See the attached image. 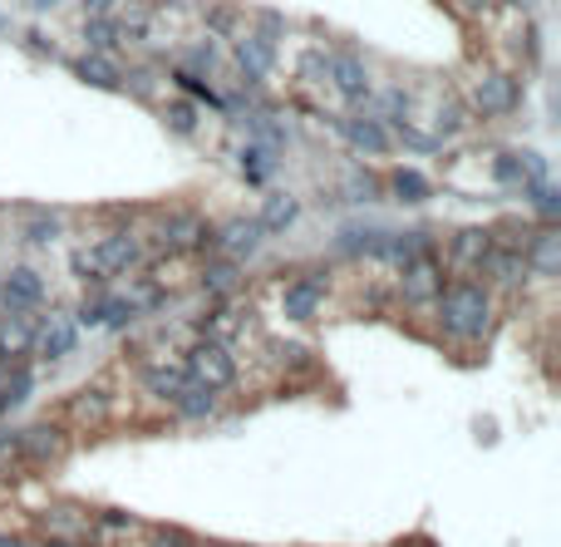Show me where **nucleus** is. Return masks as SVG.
Segmentation results:
<instances>
[{
    "mask_svg": "<svg viewBox=\"0 0 561 547\" xmlns=\"http://www.w3.org/2000/svg\"><path fill=\"white\" fill-rule=\"evenodd\" d=\"M488 321H492V301L478 281H458V287H448V296H443V330H448V336L478 340L482 330H488Z\"/></svg>",
    "mask_w": 561,
    "mask_h": 547,
    "instance_id": "obj_1",
    "label": "nucleus"
},
{
    "mask_svg": "<svg viewBox=\"0 0 561 547\" xmlns=\"http://www.w3.org/2000/svg\"><path fill=\"white\" fill-rule=\"evenodd\" d=\"M187 375L207 389H226L236 380V365H232L222 340H197V346L187 350Z\"/></svg>",
    "mask_w": 561,
    "mask_h": 547,
    "instance_id": "obj_2",
    "label": "nucleus"
},
{
    "mask_svg": "<svg viewBox=\"0 0 561 547\" xmlns=\"http://www.w3.org/2000/svg\"><path fill=\"white\" fill-rule=\"evenodd\" d=\"M522 104V84L512 80V74H482L478 90H472V109L482 114V119H502V114H512Z\"/></svg>",
    "mask_w": 561,
    "mask_h": 547,
    "instance_id": "obj_3",
    "label": "nucleus"
},
{
    "mask_svg": "<svg viewBox=\"0 0 561 547\" xmlns=\"http://www.w3.org/2000/svg\"><path fill=\"white\" fill-rule=\"evenodd\" d=\"M443 291V271L433 257H413L404 261V277H399V296L413 301V306H423V301H433Z\"/></svg>",
    "mask_w": 561,
    "mask_h": 547,
    "instance_id": "obj_4",
    "label": "nucleus"
},
{
    "mask_svg": "<svg viewBox=\"0 0 561 547\" xmlns=\"http://www.w3.org/2000/svg\"><path fill=\"white\" fill-rule=\"evenodd\" d=\"M157 242H163L167 252H197L212 242V232H207V222L197 218V212H173V218L157 228Z\"/></svg>",
    "mask_w": 561,
    "mask_h": 547,
    "instance_id": "obj_5",
    "label": "nucleus"
},
{
    "mask_svg": "<svg viewBox=\"0 0 561 547\" xmlns=\"http://www.w3.org/2000/svg\"><path fill=\"white\" fill-rule=\"evenodd\" d=\"M330 80L350 104H360V109L370 104V74H364L360 55H330Z\"/></svg>",
    "mask_w": 561,
    "mask_h": 547,
    "instance_id": "obj_6",
    "label": "nucleus"
},
{
    "mask_svg": "<svg viewBox=\"0 0 561 547\" xmlns=\"http://www.w3.org/2000/svg\"><path fill=\"white\" fill-rule=\"evenodd\" d=\"M261 237H266V228L256 218H232L222 232H217V252H222V257H232V261L236 257H252Z\"/></svg>",
    "mask_w": 561,
    "mask_h": 547,
    "instance_id": "obj_7",
    "label": "nucleus"
},
{
    "mask_svg": "<svg viewBox=\"0 0 561 547\" xmlns=\"http://www.w3.org/2000/svg\"><path fill=\"white\" fill-rule=\"evenodd\" d=\"M236 65H242V74L252 84H261L276 65V45L261 40V35H242V40H236Z\"/></svg>",
    "mask_w": 561,
    "mask_h": 547,
    "instance_id": "obj_8",
    "label": "nucleus"
},
{
    "mask_svg": "<svg viewBox=\"0 0 561 547\" xmlns=\"http://www.w3.org/2000/svg\"><path fill=\"white\" fill-rule=\"evenodd\" d=\"M335 129L350 139V149H360V153H389V133H384V124L379 119H364V114H354V119H340Z\"/></svg>",
    "mask_w": 561,
    "mask_h": 547,
    "instance_id": "obj_9",
    "label": "nucleus"
},
{
    "mask_svg": "<svg viewBox=\"0 0 561 547\" xmlns=\"http://www.w3.org/2000/svg\"><path fill=\"white\" fill-rule=\"evenodd\" d=\"M0 301H5L10 311H30V306H39V301H45V281H39L30 267H15L5 277V287H0Z\"/></svg>",
    "mask_w": 561,
    "mask_h": 547,
    "instance_id": "obj_10",
    "label": "nucleus"
},
{
    "mask_svg": "<svg viewBox=\"0 0 561 547\" xmlns=\"http://www.w3.org/2000/svg\"><path fill=\"white\" fill-rule=\"evenodd\" d=\"M69 70H74L84 84H94V90H108V94H114V90H124V74H118V65L108 60L104 50H89V55H79V60L69 65Z\"/></svg>",
    "mask_w": 561,
    "mask_h": 547,
    "instance_id": "obj_11",
    "label": "nucleus"
},
{
    "mask_svg": "<svg viewBox=\"0 0 561 547\" xmlns=\"http://www.w3.org/2000/svg\"><path fill=\"white\" fill-rule=\"evenodd\" d=\"M94 257H98V267H104V277H118V271H128V267H138V242L128 237V232H114V237H104L94 247Z\"/></svg>",
    "mask_w": 561,
    "mask_h": 547,
    "instance_id": "obj_12",
    "label": "nucleus"
},
{
    "mask_svg": "<svg viewBox=\"0 0 561 547\" xmlns=\"http://www.w3.org/2000/svg\"><path fill=\"white\" fill-rule=\"evenodd\" d=\"M522 257H527L531 271H541V277H557V271H561V232L547 222V228L531 237V247L522 252Z\"/></svg>",
    "mask_w": 561,
    "mask_h": 547,
    "instance_id": "obj_13",
    "label": "nucleus"
},
{
    "mask_svg": "<svg viewBox=\"0 0 561 547\" xmlns=\"http://www.w3.org/2000/svg\"><path fill=\"white\" fill-rule=\"evenodd\" d=\"M320 301H325V277H305V281H295V287H285L281 306L291 321H311Z\"/></svg>",
    "mask_w": 561,
    "mask_h": 547,
    "instance_id": "obj_14",
    "label": "nucleus"
},
{
    "mask_svg": "<svg viewBox=\"0 0 561 547\" xmlns=\"http://www.w3.org/2000/svg\"><path fill=\"white\" fill-rule=\"evenodd\" d=\"M10 449H25L30 458H55L59 449H65V434L49 424H35V429H20V434H10Z\"/></svg>",
    "mask_w": 561,
    "mask_h": 547,
    "instance_id": "obj_15",
    "label": "nucleus"
},
{
    "mask_svg": "<svg viewBox=\"0 0 561 547\" xmlns=\"http://www.w3.org/2000/svg\"><path fill=\"white\" fill-rule=\"evenodd\" d=\"M482 271H488L492 281H502V287H512V281H522V271H527V257L512 247H488L482 252Z\"/></svg>",
    "mask_w": 561,
    "mask_h": 547,
    "instance_id": "obj_16",
    "label": "nucleus"
},
{
    "mask_svg": "<svg viewBox=\"0 0 561 547\" xmlns=\"http://www.w3.org/2000/svg\"><path fill=\"white\" fill-rule=\"evenodd\" d=\"M187 380H192L187 375V365H148L143 370V389L148 395H157V399H177Z\"/></svg>",
    "mask_w": 561,
    "mask_h": 547,
    "instance_id": "obj_17",
    "label": "nucleus"
},
{
    "mask_svg": "<svg viewBox=\"0 0 561 547\" xmlns=\"http://www.w3.org/2000/svg\"><path fill=\"white\" fill-rule=\"evenodd\" d=\"M295 218H301V202H295L291 193H271L256 222H261L266 232H285V228H295Z\"/></svg>",
    "mask_w": 561,
    "mask_h": 547,
    "instance_id": "obj_18",
    "label": "nucleus"
},
{
    "mask_svg": "<svg viewBox=\"0 0 561 547\" xmlns=\"http://www.w3.org/2000/svg\"><path fill=\"white\" fill-rule=\"evenodd\" d=\"M276 168V149H266V143H246L242 149V178L252 183V188H261L266 178H271Z\"/></svg>",
    "mask_w": 561,
    "mask_h": 547,
    "instance_id": "obj_19",
    "label": "nucleus"
},
{
    "mask_svg": "<svg viewBox=\"0 0 561 547\" xmlns=\"http://www.w3.org/2000/svg\"><path fill=\"white\" fill-rule=\"evenodd\" d=\"M173 405H177V415H187V419H207V415L217 409V389H207V385H197V380H187L183 395H177Z\"/></svg>",
    "mask_w": 561,
    "mask_h": 547,
    "instance_id": "obj_20",
    "label": "nucleus"
},
{
    "mask_svg": "<svg viewBox=\"0 0 561 547\" xmlns=\"http://www.w3.org/2000/svg\"><path fill=\"white\" fill-rule=\"evenodd\" d=\"M492 247V237L482 228H463L458 237H453V247H448V257L458 261V267H472V261H482V252Z\"/></svg>",
    "mask_w": 561,
    "mask_h": 547,
    "instance_id": "obj_21",
    "label": "nucleus"
},
{
    "mask_svg": "<svg viewBox=\"0 0 561 547\" xmlns=\"http://www.w3.org/2000/svg\"><path fill=\"white\" fill-rule=\"evenodd\" d=\"M35 346H39V356H49V360L69 356V350H74V326H69V321H49V326H39Z\"/></svg>",
    "mask_w": 561,
    "mask_h": 547,
    "instance_id": "obj_22",
    "label": "nucleus"
},
{
    "mask_svg": "<svg viewBox=\"0 0 561 547\" xmlns=\"http://www.w3.org/2000/svg\"><path fill=\"white\" fill-rule=\"evenodd\" d=\"M384 247H389V237H384V232H344L340 237V252L344 257H384Z\"/></svg>",
    "mask_w": 561,
    "mask_h": 547,
    "instance_id": "obj_23",
    "label": "nucleus"
},
{
    "mask_svg": "<svg viewBox=\"0 0 561 547\" xmlns=\"http://www.w3.org/2000/svg\"><path fill=\"white\" fill-rule=\"evenodd\" d=\"M84 40L94 45V50H104V55L124 45V40H118V21H114V15H89V21H84Z\"/></svg>",
    "mask_w": 561,
    "mask_h": 547,
    "instance_id": "obj_24",
    "label": "nucleus"
},
{
    "mask_svg": "<svg viewBox=\"0 0 561 547\" xmlns=\"http://www.w3.org/2000/svg\"><path fill=\"white\" fill-rule=\"evenodd\" d=\"M30 385H35V380H30V370H15V365H10V375L0 380V415H10L15 405H25Z\"/></svg>",
    "mask_w": 561,
    "mask_h": 547,
    "instance_id": "obj_25",
    "label": "nucleus"
},
{
    "mask_svg": "<svg viewBox=\"0 0 561 547\" xmlns=\"http://www.w3.org/2000/svg\"><path fill=\"white\" fill-rule=\"evenodd\" d=\"M49 533H69V537H89L94 527H89V513H79V508H49Z\"/></svg>",
    "mask_w": 561,
    "mask_h": 547,
    "instance_id": "obj_26",
    "label": "nucleus"
},
{
    "mask_svg": "<svg viewBox=\"0 0 561 547\" xmlns=\"http://www.w3.org/2000/svg\"><path fill=\"white\" fill-rule=\"evenodd\" d=\"M30 346H35V330H30L25 321H5V326H0V350H5L10 360L25 356Z\"/></svg>",
    "mask_w": 561,
    "mask_h": 547,
    "instance_id": "obj_27",
    "label": "nucleus"
},
{
    "mask_svg": "<svg viewBox=\"0 0 561 547\" xmlns=\"http://www.w3.org/2000/svg\"><path fill=\"white\" fill-rule=\"evenodd\" d=\"M389 188L399 193L404 202H423V198H429V178H423V173H413V168H399V173H394Z\"/></svg>",
    "mask_w": 561,
    "mask_h": 547,
    "instance_id": "obj_28",
    "label": "nucleus"
},
{
    "mask_svg": "<svg viewBox=\"0 0 561 547\" xmlns=\"http://www.w3.org/2000/svg\"><path fill=\"white\" fill-rule=\"evenodd\" d=\"M202 287H207V291H217V296H222V291H232V287H236V261H232V257L212 261V267L202 271Z\"/></svg>",
    "mask_w": 561,
    "mask_h": 547,
    "instance_id": "obj_29",
    "label": "nucleus"
},
{
    "mask_svg": "<svg viewBox=\"0 0 561 547\" xmlns=\"http://www.w3.org/2000/svg\"><path fill=\"white\" fill-rule=\"evenodd\" d=\"M157 301H163V287H153V281H138V287H128L124 306H128V311H133V316H138V311H153Z\"/></svg>",
    "mask_w": 561,
    "mask_h": 547,
    "instance_id": "obj_30",
    "label": "nucleus"
},
{
    "mask_svg": "<svg viewBox=\"0 0 561 547\" xmlns=\"http://www.w3.org/2000/svg\"><path fill=\"white\" fill-rule=\"evenodd\" d=\"M163 119H167V129H173V133H192V129H197V109H192L187 100H173V104H167Z\"/></svg>",
    "mask_w": 561,
    "mask_h": 547,
    "instance_id": "obj_31",
    "label": "nucleus"
},
{
    "mask_svg": "<svg viewBox=\"0 0 561 547\" xmlns=\"http://www.w3.org/2000/svg\"><path fill=\"white\" fill-rule=\"evenodd\" d=\"M177 70H187V74H212V70H217V45H192V50H187V60L177 65Z\"/></svg>",
    "mask_w": 561,
    "mask_h": 547,
    "instance_id": "obj_32",
    "label": "nucleus"
},
{
    "mask_svg": "<svg viewBox=\"0 0 561 547\" xmlns=\"http://www.w3.org/2000/svg\"><path fill=\"white\" fill-rule=\"evenodd\" d=\"M69 271H74L79 281H108V277H104V267H98V257H94V252H74V257H69Z\"/></svg>",
    "mask_w": 561,
    "mask_h": 547,
    "instance_id": "obj_33",
    "label": "nucleus"
},
{
    "mask_svg": "<svg viewBox=\"0 0 561 547\" xmlns=\"http://www.w3.org/2000/svg\"><path fill=\"white\" fill-rule=\"evenodd\" d=\"M374 109H379V114H389L394 124H404V119H409V94L389 90V94H379V100H374Z\"/></svg>",
    "mask_w": 561,
    "mask_h": 547,
    "instance_id": "obj_34",
    "label": "nucleus"
},
{
    "mask_svg": "<svg viewBox=\"0 0 561 547\" xmlns=\"http://www.w3.org/2000/svg\"><path fill=\"white\" fill-rule=\"evenodd\" d=\"M492 178L498 183H522V159L517 153H498V159H492Z\"/></svg>",
    "mask_w": 561,
    "mask_h": 547,
    "instance_id": "obj_35",
    "label": "nucleus"
},
{
    "mask_svg": "<svg viewBox=\"0 0 561 547\" xmlns=\"http://www.w3.org/2000/svg\"><path fill=\"white\" fill-rule=\"evenodd\" d=\"M344 193H350L354 202H370L374 193H379V183H374L370 173H350V178H344Z\"/></svg>",
    "mask_w": 561,
    "mask_h": 547,
    "instance_id": "obj_36",
    "label": "nucleus"
},
{
    "mask_svg": "<svg viewBox=\"0 0 561 547\" xmlns=\"http://www.w3.org/2000/svg\"><path fill=\"white\" fill-rule=\"evenodd\" d=\"M207 25H212L217 35H232L236 31V11L232 5H212V11H207Z\"/></svg>",
    "mask_w": 561,
    "mask_h": 547,
    "instance_id": "obj_37",
    "label": "nucleus"
},
{
    "mask_svg": "<svg viewBox=\"0 0 561 547\" xmlns=\"http://www.w3.org/2000/svg\"><path fill=\"white\" fill-rule=\"evenodd\" d=\"M399 139H404V143H409V149H413V153H433V149H439V143H443V139H429V133L409 129V124H399Z\"/></svg>",
    "mask_w": 561,
    "mask_h": 547,
    "instance_id": "obj_38",
    "label": "nucleus"
},
{
    "mask_svg": "<svg viewBox=\"0 0 561 547\" xmlns=\"http://www.w3.org/2000/svg\"><path fill=\"white\" fill-rule=\"evenodd\" d=\"M25 237H30V242H55V237H59V218H49V212H45V218H35Z\"/></svg>",
    "mask_w": 561,
    "mask_h": 547,
    "instance_id": "obj_39",
    "label": "nucleus"
},
{
    "mask_svg": "<svg viewBox=\"0 0 561 547\" xmlns=\"http://www.w3.org/2000/svg\"><path fill=\"white\" fill-rule=\"evenodd\" d=\"M301 74H305V80H320V74H330V55L311 50V55L301 60Z\"/></svg>",
    "mask_w": 561,
    "mask_h": 547,
    "instance_id": "obj_40",
    "label": "nucleus"
},
{
    "mask_svg": "<svg viewBox=\"0 0 561 547\" xmlns=\"http://www.w3.org/2000/svg\"><path fill=\"white\" fill-rule=\"evenodd\" d=\"M74 415L79 419H104V395H79L74 399Z\"/></svg>",
    "mask_w": 561,
    "mask_h": 547,
    "instance_id": "obj_41",
    "label": "nucleus"
},
{
    "mask_svg": "<svg viewBox=\"0 0 561 547\" xmlns=\"http://www.w3.org/2000/svg\"><path fill=\"white\" fill-rule=\"evenodd\" d=\"M104 296H108V291H98L94 301H84V306H79V326H98V321H104Z\"/></svg>",
    "mask_w": 561,
    "mask_h": 547,
    "instance_id": "obj_42",
    "label": "nucleus"
},
{
    "mask_svg": "<svg viewBox=\"0 0 561 547\" xmlns=\"http://www.w3.org/2000/svg\"><path fill=\"white\" fill-rule=\"evenodd\" d=\"M153 547H192V537L177 533V527H163V533H153Z\"/></svg>",
    "mask_w": 561,
    "mask_h": 547,
    "instance_id": "obj_43",
    "label": "nucleus"
},
{
    "mask_svg": "<svg viewBox=\"0 0 561 547\" xmlns=\"http://www.w3.org/2000/svg\"><path fill=\"white\" fill-rule=\"evenodd\" d=\"M281 31H285V25H281V15H271V11H266V15H261V31H256V35L276 45V40H281Z\"/></svg>",
    "mask_w": 561,
    "mask_h": 547,
    "instance_id": "obj_44",
    "label": "nucleus"
},
{
    "mask_svg": "<svg viewBox=\"0 0 561 547\" xmlns=\"http://www.w3.org/2000/svg\"><path fill=\"white\" fill-rule=\"evenodd\" d=\"M98 523H104L108 533H133V517H128V513H104Z\"/></svg>",
    "mask_w": 561,
    "mask_h": 547,
    "instance_id": "obj_45",
    "label": "nucleus"
},
{
    "mask_svg": "<svg viewBox=\"0 0 561 547\" xmlns=\"http://www.w3.org/2000/svg\"><path fill=\"white\" fill-rule=\"evenodd\" d=\"M458 5H463V11H468V15H488L492 5H498V0H458Z\"/></svg>",
    "mask_w": 561,
    "mask_h": 547,
    "instance_id": "obj_46",
    "label": "nucleus"
},
{
    "mask_svg": "<svg viewBox=\"0 0 561 547\" xmlns=\"http://www.w3.org/2000/svg\"><path fill=\"white\" fill-rule=\"evenodd\" d=\"M79 5H84V15H108L114 11V0H79Z\"/></svg>",
    "mask_w": 561,
    "mask_h": 547,
    "instance_id": "obj_47",
    "label": "nucleus"
},
{
    "mask_svg": "<svg viewBox=\"0 0 561 547\" xmlns=\"http://www.w3.org/2000/svg\"><path fill=\"white\" fill-rule=\"evenodd\" d=\"M30 50H39V55H55V45H49L45 35H30Z\"/></svg>",
    "mask_w": 561,
    "mask_h": 547,
    "instance_id": "obj_48",
    "label": "nucleus"
},
{
    "mask_svg": "<svg viewBox=\"0 0 561 547\" xmlns=\"http://www.w3.org/2000/svg\"><path fill=\"white\" fill-rule=\"evenodd\" d=\"M10 375V356H5V350H0V380H5Z\"/></svg>",
    "mask_w": 561,
    "mask_h": 547,
    "instance_id": "obj_49",
    "label": "nucleus"
},
{
    "mask_svg": "<svg viewBox=\"0 0 561 547\" xmlns=\"http://www.w3.org/2000/svg\"><path fill=\"white\" fill-rule=\"evenodd\" d=\"M30 5H35V11H49V5H55V0H30Z\"/></svg>",
    "mask_w": 561,
    "mask_h": 547,
    "instance_id": "obj_50",
    "label": "nucleus"
},
{
    "mask_svg": "<svg viewBox=\"0 0 561 547\" xmlns=\"http://www.w3.org/2000/svg\"><path fill=\"white\" fill-rule=\"evenodd\" d=\"M507 5H517V11H531V0H507Z\"/></svg>",
    "mask_w": 561,
    "mask_h": 547,
    "instance_id": "obj_51",
    "label": "nucleus"
},
{
    "mask_svg": "<svg viewBox=\"0 0 561 547\" xmlns=\"http://www.w3.org/2000/svg\"><path fill=\"white\" fill-rule=\"evenodd\" d=\"M0 31H5V21H0Z\"/></svg>",
    "mask_w": 561,
    "mask_h": 547,
    "instance_id": "obj_52",
    "label": "nucleus"
}]
</instances>
